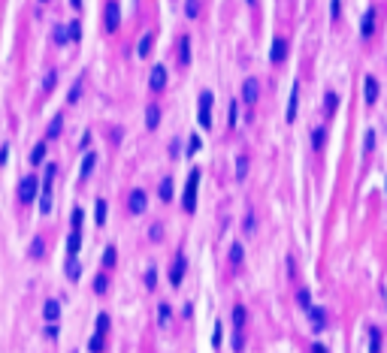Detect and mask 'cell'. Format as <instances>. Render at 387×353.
I'll list each match as a JSON object with an SVG mask.
<instances>
[{"mask_svg":"<svg viewBox=\"0 0 387 353\" xmlns=\"http://www.w3.org/2000/svg\"><path fill=\"white\" fill-rule=\"evenodd\" d=\"M37 190H40V181L37 178H22V184H19V199L24 205H30L33 199H37Z\"/></svg>","mask_w":387,"mask_h":353,"instance_id":"4","label":"cell"},{"mask_svg":"<svg viewBox=\"0 0 387 353\" xmlns=\"http://www.w3.org/2000/svg\"><path fill=\"white\" fill-rule=\"evenodd\" d=\"M296 100H300V85H290V100H288V112H285V118L288 121H296Z\"/></svg>","mask_w":387,"mask_h":353,"instance_id":"13","label":"cell"},{"mask_svg":"<svg viewBox=\"0 0 387 353\" xmlns=\"http://www.w3.org/2000/svg\"><path fill=\"white\" fill-rule=\"evenodd\" d=\"M70 3H73V6H76V9H79V6H82V0H70Z\"/></svg>","mask_w":387,"mask_h":353,"instance_id":"53","label":"cell"},{"mask_svg":"<svg viewBox=\"0 0 387 353\" xmlns=\"http://www.w3.org/2000/svg\"><path fill=\"white\" fill-rule=\"evenodd\" d=\"M103 347H106V344H103L100 335H91V341H88V350H91V353H103Z\"/></svg>","mask_w":387,"mask_h":353,"instance_id":"38","label":"cell"},{"mask_svg":"<svg viewBox=\"0 0 387 353\" xmlns=\"http://www.w3.org/2000/svg\"><path fill=\"white\" fill-rule=\"evenodd\" d=\"M55 82H58V73H55V69H51V73L43 79V91H51V88H55Z\"/></svg>","mask_w":387,"mask_h":353,"instance_id":"41","label":"cell"},{"mask_svg":"<svg viewBox=\"0 0 387 353\" xmlns=\"http://www.w3.org/2000/svg\"><path fill=\"white\" fill-rule=\"evenodd\" d=\"M161 199H164V202L172 199V178H164V181H161Z\"/></svg>","mask_w":387,"mask_h":353,"instance_id":"33","label":"cell"},{"mask_svg":"<svg viewBox=\"0 0 387 353\" xmlns=\"http://www.w3.org/2000/svg\"><path fill=\"white\" fill-rule=\"evenodd\" d=\"M339 6H342V0H330V15L333 19H339Z\"/></svg>","mask_w":387,"mask_h":353,"instance_id":"51","label":"cell"},{"mask_svg":"<svg viewBox=\"0 0 387 353\" xmlns=\"http://www.w3.org/2000/svg\"><path fill=\"white\" fill-rule=\"evenodd\" d=\"M312 353H327V347L324 344H312Z\"/></svg>","mask_w":387,"mask_h":353,"instance_id":"52","label":"cell"},{"mask_svg":"<svg viewBox=\"0 0 387 353\" xmlns=\"http://www.w3.org/2000/svg\"><path fill=\"white\" fill-rule=\"evenodd\" d=\"M227 124H230V127L236 124V103L233 100H230V106H227Z\"/></svg>","mask_w":387,"mask_h":353,"instance_id":"44","label":"cell"},{"mask_svg":"<svg viewBox=\"0 0 387 353\" xmlns=\"http://www.w3.org/2000/svg\"><path fill=\"white\" fill-rule=\"evenodd\" d=\"M148 88H151V91H164V88H167V66H164V64H154V66H151Z\"/></svg>","mask_w":387,"mask_h":353,"instance_id":"6","label":"cell"},{"mask_svg":"<svg viewBox=\"0 0 387 353\" xmlns=\"http://www.w3.org/2000/svg\"><path fill=\"white\" fill-rule=\"evenodd\" d=\"M242 326H245V308H242V305H236V308H233V329H236V332H242Z\"/></svg>","mask_w":387,"mask_h":353,"instance_id":"26","label":"cell"},{"mask_svg":"<svg viewBox=\"0 0 387 353\" xmlns=\"http://www.w3.org/2000/svg\"><path fill=\"white\" fill-rule=\"evenodd\" d=\"M46 254V242L43 239H33L30 242V257H43Z\"/></svg>","mask_w":387,"mask_h":353,"instance_id":"36","label":"cell"},{"mask_svg":"<svg viewBox=\"0 0 387 353\" xmlns=\"http://www.w3.org/2000/svg\"><path fill=\"white\" fill-rule=\"evenodd\" d=\"M363 88H366V103H369V106H372V103L378 100V94H381V91H378V79H375V76H366V82H363Z\"/></svg>","mask_w":387,"mask_h":353,"instance_id":"14","label":"cell"},{"mask_svg":"<svg viewBox=\"0 0 387 353\" xmlns=\"http://www.w3.org/2000/svg\"><path fill=\"white\" fill-rule=\"evenodd\" d=\"M285 55H288V40L285 37H275L272 40V48H269V61L272 64H281V61H285Z\"/></svg>","mask_w":387,"mask_h":353,"instance_id":"8","label":"cell"},{"mask_svg":"<svg viewBox=\"0 0 387 353\" xmlns=\"http://www.w3.org/2000/svg\"><path fill=\"white\" fill-rule=\"evenodd\" d=\"M106 290H109V278H106V275H97V278H94V293L103 296Z\"/></svg>","mask_w":387,"mask_h":353,"instance_id":"30","label":"cell"},{"mask_svg":"<svg viewBox=\"0 0 387 353\" xmlns=\"http://www.w3.org/2000/svg\"><path fill=\"white\" fill-rule=\"evenodd\" d=\"M212 103H215V97H212V91H203L200 94V124L209 130V127H212Z\"/></svg>","mask_w":387,"mask_h":353,"instance_id":"3","label":"cell"},{"mask_svg":"<svg viewBox=\"0 0 387 353\" xmlns=\"http://www.w3.org/2000/svg\"><path fill=\"white\" fill-rule=\"evenodd\" d=\"M154 284H157V275H154V269H148V272H145V287L154 290Z\"/></svg>","mask_w":387,"mask_h":353,"instance_id":"48","label":"cell"},{"mask_svg":"<svg viewBox=\"0 0 387 353\" xmlns=\"http://www.w3.org/2000/svg\"><path fill=\"white\" fill-rule=\"evenodd\" d=\"M260 97V85H257V79H245V85H242V100L245 103H254Z\"/></svg>","mask_w":387,"mask_h":353,"instance_id":"12","label":"cell"},{"mask_svg":"<svg viewBox=\"0 0 387 353\" xmlns=\"http://www.w3.org/2000/svg\"><path fill=\"white\" fill-rule=\"evenodd\" d=\"M67 30H70V43H79V40H82V24H79V22H70Z\"/></svg>","mask_w":387,"mask_h":353,"instance_id":"32","label":"cell"},{"mask_svg":"<svg viewBox=\"0 0 387 353\" xmlns=\"http://www.w3.org/2000/svg\"><path fill=\"white\" fill-rule=\"evenodd\" d=\"M151 43H154V37H151V33H145V37L139 40V45H136V55H139V58H145L148 51H151Z\"/></svg>","mask_w":387,"mask_h":353,"instance_id":"24","label":"cell"},{"mask_svg":"<svg viewBox=\"0 0 387 353\" xmlns=\"http://www.w3.org/2000/svg\"><path fill=\"white\" fill-rule=\"evenodd\" d=\"M161 236H164V226H161V223H151V226H148V239H151V242H161Z\"/></svg>","mask_w":387,"mask_h":353,"instance_id":"39","label":"cell"},{"mask_svg":"<svg viewBox=\"0 0 387 353\" xmlns=\"http://www.w3.org/2000/svg\"><path fill=\"white\" fill-rule=\"evenodd\" d=\"M79 94H82V79H76V85L70 88V103H76V100H79Z\"/></svg>","mask_w":387,"mask_h":353,"instance_id":"42","label":"cell"},{"mask_svg":"<svg viewBox=\"0 0 387 353\" xmlns=\"http://www.w3.org/2000/svg\"><path fill=\"white\" fill-rule=\"evenodd\" d=\"M197 12H200L197 0H185V15H188V19H197Z\"/></svg>","mask_w":387,"mask_h":353,"instance_id":"37","label":"cell"},{"mask_svg":"<svg viewBox=\"0 0 387 353\" xmlns=\"http://www.w3.org/2000/svg\"><path fill=\"white\" fill-rule=\"evenodd\" d=\"M324 136H327V130H314V133H312V145L318 148V151L324 148Z\"/></svg>","mask_w":387,"mask_h":353,"instance_id":"40","label":"cell"},{"mask_svg":"<svg viewBox=\"0 0 387 353\" xmlns=\"http://www.w3.org/2000/svg\"><path fill=\"white\" fill-rule=\"evenodd\" d=\"M197 184H200V169H191L188 184H185V199H182V208L188 211V215L197 208Z\"/></svg>","mask_w":387,"mask_h":353,"instance_id":"2","label":"cell"},{"mask_svg":"<svg viewBox=\"0 0 387 353\" xmlns=\"http://www.w3.org/2000/svg\"><path fill=\"white\" fill-rule=\"evenodd\" d=\"M254 226H257V221H254V215H245V223H242V229H245V233H254Z\"/></svg>","mask_w":387,"mask_h":353,"instance_id":"43","label":"cell"},{"mask_svg":"<svg viewBox=\"0 0 387 353\" xmlns=\"http://www.w3.org/2000/svg\"><path fill=\"white\" fill-rule=\"evenodd\" d=\"M167 323H169V305L164 302L161 305V326H167Z\"/></svg>","mask_w":387,"mask_h":353,"instance_id":"50","label":"cell"},{"mask_svg":"<svg viewBox=\"0 0 387 353\" xmlns=\"http://www.w3.org/2000/svg\"><path fill=\"white\" fill-rule=\"evenodd\" d=\"M369 353H381V332L375 326L369 329Z\"/></svg>","mask_w":387,"mask_h":353,"instance_id":"23","label":"cell"},{"mask_svg":"<svg viewBox=\"0 0 387 353\" xmlns=\"http://www.w3.org/2000/svg\"><path fill=\"white\" fill-rule=\"evenodd\" d=\"M296 302H300L303 311H309V308H312V293H309V290H300V293H296Z\"/></svg>","mask_w":387,"mask_h":353,"instance_id":"35","label":"cell"},{"mask_svg":"<svg viewBox=\"0 0 387 353\" xmlns=\"http://www.w3.org/2000/svg\"><path fill=\"white\" fill-rule=\"evenodd\" d=\"M309 320H312V329H314V332H324V329H327V311L312 305V308H309Z\"/></svg>","mask_w":387,"mask_h":353,"instance_id":"11","label":"cell"},{"mask_svg":"<svg viewBox=\"0 0 387 353\" xmlns=\"http://www.w3.org/2000/svg\"><path fill=\"white\" fill-rule=\"evenodd\" d=\"M157 124H161V109H157V106H148L145 109V127L157 130Z\"/></svg>","mask_w":387,"mask_h":353,"instance_id":"16","label":"cell"},{"mask_svg":"<svg viewBox=\"0 0 387 353\" xmlns=\"http://www.w3.org/2000/svg\"><path fill=\"white\" fill-rule=\"evenodd\" d=\"M242 260H245V248L239 242H233L230 244V263H233V266H242Z\"/></svg>","mask_w":387,"mask_h":353,"instance_id":"21","label":"cell"},{"mask_svg":"<svg viewBox=\"0 0 387 353\" xmlns=\"http://www.w3.org/2000/svg\"><path fill=\"white\" fill-rule=\"evenodd\" d=\"M118 24H121L118 3H115V0H109V3H106V30H109V33H115V30H118Z\"/></svg>","mask_w":387,"mask_h":353,"instance_id":"9","label":"cell"},{"mask_svg":"<svg viewBox=\"0 0 387 353\" xmlns=\"http://www.w3.org/2000/svg\"><path fill=\"white\" fill-rule=\"evenodd\" d=\"M106 332H109V314H100V317H97V332H94V335L106 338Z\"/></svg>","mask_w":387,"mask_h":353,"instance_id":"27","label":"cell"},{"mask_svg":"<svg viewBox=\"0 0 387 353\" xmlns=\"http://www.w3.org/2000/svg\"><path fill=\"white\" fill-rule=\"evenodd\" d=\"M179 61H182V66L191 64V37H182V43H179Z\"/></svg>","mask_w":387,"mask_h":353,"instance_id":"20","label":"cell"},{"mask_svg":"<svg viewBox=\"0 0 387 353\" xmlns=\"http://www.w3.org/2000/svg\"><path fill=\"white\" fill-rule=\"evenodd\" d=\"M115 260H118V251H115L112 244H109V248L103 251V266H106V269H112V266H115Z\"/></svg>","mask_w":387,"mask_h":353,"instance_id":"31","label":"cell"},{"mask_svg":"<svg viewBox=\"0 0 387 353\" xmlns=\"http://www.w3.org/2000/svg\"><path fill=\"white\" fill-rule=\"evenodd\" d=\"M97 211H94V221H97V226H103V223H106V202H103V199H97V205H94Z\"/></svg>","mask_w":387,"mask_h":353,"instance_id":"29","label":"cell"},{"mask_svg":"<svg viewBox=\"0 0 387 353\" xmlns=\"http://www.w3.org/2000/svg\"><path fill=\"white\" fill-rule=\"evenodd\" d=\"M94 166H97V154H94V151H88V154H85V160H82V169H79V172H82V178H88V175L94 172Z\"/></svg>","mask_w":387,"mask_h":353,"instance_id":"17","label":"cell"},{"mask_svg":"<svg viewBox=\"0 0 387 353\" xmlns=\"http://www.w3.org/2000/svg\"><path fill=\"white\" fill-rule=\"evenodd\" d=\"M43 317L48 320V326H55L61 320V302H58V299H48V302L43 305Z\"/></svg>","mask_w":387,"mask_h":353,"instance_id":"10","label":"cell"},{"mask_svg":"<svg viewBox=\"0 0 387 353\" xmlns=\"http://www.w3.org/2000/svg\"><path fill=\"white\" fill-rule=\"evenodd\" d=\"M43 3H46V0H43Z\"/></svg>","mask_w":387,"mask_h":353,"instance_id":"54","label":"cell"},{"mask_svg":"<svg viewBox=\"0 0 387 353\" xmlns=\"http://www.w3.org/2000/svg\"><path fill=\"white\" fill-rule=\"evenodd\" d=\"M372 27H375V9H369L363 15V24H360V33L363 37H372Z\"/></svg>","mask_w":387,"mask_h":353,"instance_id":"19","label":"cell"},{"mask_svg":"<svg viewBox=\"0 0 387 353\" xmlns=\"http://www.w3.org/2000/svg\"><path fill=\"white\" fill-rule=\"evenodd\" d=\"M43 157H46V142L33 145V151H30V163H33V166H37V163H43Z\"/></svg>","mask_w":387,"mask_h":353,"instance_id":"28","label":"cell"},{"mask_svg":"<svg viewBox=\"0 0 387 353\" xmlns=\"http://www.w3.org/2000/svg\"><path fill=\"white\" fill-rule=\"evenodd\" d=\"M79 248H82V233H79V229H73V233H70V239H67V254L76 257Z\"/></svg>","mask_w":387,"mask_h":353,"instance_id":"15","label":"cell"},{"mask_svg":"<svg viewBox=\"0 0 387 353\" xmlns=\"http://www.w3.org/2000/svg\"><path fill=\"white\" fill-rule=\"evenodd\" d=\"M245 175H248V157H245V154H239V157H236V178L242 181Z\"/></svg>","mask_w":387,"mask_h":353,"instance_id":"25","label":"cell"},{"mask_svg":"<svg viewBox=\"0 0 387 353\" xmlns=\"http://www.w3.org/2000/svg\"><path fill=\"white\" fill-rule=\"evenodd\" d=\"M55 172H58V166L48 163L46 166V178L40 181L43 184L40 187V211H43V215H48V211H51V181H55Z\"/></svg>","mask_w":387,"mask_h":353,"instance_id":"1","label":"cell"},{"mask_svg":"<svg viewBox=\"0 0 387 353\" xmlns=\"http://www.w3.org/2000/svg\"><path fill=\"white\" fill-rule=\"evenodd\" d=\"M79 275H82L79 260H76V257H70V260H67V278H70V281H79Z\"/></svg>","mask_w":387,"mask_h":353,"instance_id":"22","label":"cell"},{"mask_svg":"<svg viewBox=\"0 0 387 353\" xmlns=\"http://www.w3.org/2000/svg\"><path fill=\"white\" fill-rule=\"evenodd\" d=\"M185 269H188V260H185V254H175V260H172V269H169V284H172V287H179V284H182Z\"/></svg>","mask_w":387,"mask_h":353,"instance_id":"5","label":"cell"},{"mask_svg":"<svg viewBox=\"0 0 387 353\" xmlns=\"http://www.w3.org/2000/svg\"><path fill=\"white\" fill-rule=\"evenodd\" d=\"M61 130H64V115H55V118H51V124H48V130H46V139H58Z\"/></svg>","mask_w":387,"mask_h":353,"instance_id":"18","label":"cell"},{"mask_svg":"<svg viewBox=\"0 0 387 353\" xmlns=\"http://www.w3.org/2000/svg\"><path fill=\"white\" fill-rule=\"evenodd\" d=\"M51 37H55V43H70V30L64 24H58L55 30H51Z\"/></svg>","mask_w":387,"mask_h":353,"instance_id":"34","label":"cell"},{"mask_svg":"<svg viewBox=\"0 0 387 353\" xmlns=\"http://www.w3.org/2000/svg\"><path fill=\"white\" fill-rule=\"evenodd\" d=\"M127 205H130V211L133 215H143L145 211V205H148V197H145V190L143 187H136L130 197H127Z\"/></svg>","mask_w":387,"mask_h":353,"instance_id":"7","label":"cell"},{"mask_svg":"<svg viewBox=\"0 0 387 353\" xmlns=\"http://www.w3.org/2000/svg\"><path fill=\"white\" fill-rule=\"evenodd\" d=\"M73 229L82 233V208H73Z\"/></svg>","mask_w":387,"mask_h":353,"instance_id":"47","label":"cell"},{"mask_svg":"<svg viewBox=\"0 0 387 353\" xmlns=\"http://www.w3.org/2000/svg\"><path fill=\"white\" fill-rule=\"evenodd\" d=\"M221 323H215V332H212V347H221Z\"/></svg>","mask_w":387,"mask_h":353,"instance_id":"49","label":"cell"},{"mask_svg":"<svg viewBox=\"0 0 387 353\" xmlns=\"http://www.w3.org/2000/svg\"><path fill=\"white\" fill-rule=\"evenodd\" d=\"M324 103H327V112H333V109L339 106V97H336V94H327V97H324Z\"/></svg>","mask_w":387,"mask_h":353,"instance_id":"45","label":"cell"},{"mask_svg":"<svg viewBox=\"0 0 387 353\" xmlns=\"http://www.w3.org/2000/svg\"><path fill=\"white\" fill-rule=\"evenodd\" d=\"M372 148H375V133L369 130L366 133V142H363V151H372Z\"/></svg>","mask_w":387,"mask_h":353,"instance_id":"46","label":"cell"}]
</instances>
